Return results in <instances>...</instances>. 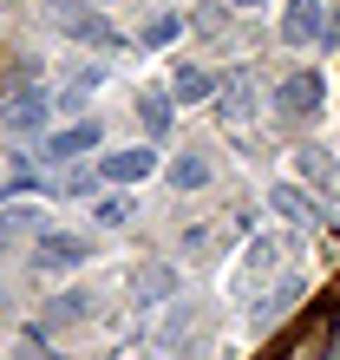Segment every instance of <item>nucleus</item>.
Wrapping results in <instances>:
<instances>
[{
    "mask_svg": "<svg viewBox=\"0 0 340 360\" xmlns=\"http://www.w3.org/2000/svg\"><path fill=\"white\" fill-rule=\"evenodd\" d=\"M327 98V79L321 72H288L282 86H275V118H314Z\"/></svg>",
    "mask_w": 340,
    "mask_h": 360,
    "instance_id": "obj_1",
    "label": "nucleus"
},
{
    "mask_svg": "<svg viewBox=\"0 0 340 360\" xmlns=\"http://www.w3.org/2000/svg\"><path fill=\"white\" fill-rule=\"evenodd\" d=\"M59 33L79 39V46H118V20H105L98 7H85V0L59 13Z\"/></svg>",
    "mask_w": 340,
    "mask_h": 360,
    "instance_id": "obj_2",
    "label": "nucleus"
},
{
    "mask_svg": "<svg viewBox=\"0 0 340 360\" xmlns=\"http://www.w3.org/2000/svg\"><path fill=\"white\" fill-rule=\"evenodd\" d=\"M151 171H157V151H151V144H124V151H112V158L98 164V177H105V184H118V190L144 184Z\"/></svg>",
    "mask_w": 340,
    "mask_h": 360,
    "instance_id": "obj_3",
    "label": "nucleus"
},
{
    "mask_svg": "<svg viewBox=\"0 0 340 360\" xmlns=\"http://www.w3.org/2000/svg\"><path fill=\"white\" fill-rule=\"evenodd\" d=\"M327 13H321V0H288V13H282V39L288 46H314V39H327Z\"/></svg>",
    "mask_w": 340,
    "mask_h": 360,
    "instance_id": "obj_4",
    "label": "nucleus"
},
{
    "mask_svg": "<svg viewBox=\"0 0 340 360\" xmlns=\"http://www.w3.org/2000/svg\"><path fill=\"white\" fill-rule=\"evenodd\" d=\"M33 262L59 275V269H85V262H92V249H85L79 236H59V229H46V236L33 243Z\"/></svg>",
    "mask_w": 340,
    "mask_h": 360,
    "instance_id": "obj_5",
    "label": "nucleus"
},
{
    "mask_svg": "<svg viewBox=\"0 0 340 360\" xmlns=\"http://www.w3.org/2000/svg\"><path fill=\"white\" fill-rule=\"evenodd\" d=\"M301 295H308V275H282V288H268L262 302L249 308V321H255V328H275L282 314H294V302H301Z\"/></svg>",
    "mask_w": 340,
    "mask_h": 360,
    "instance_id": "obj_6",
    "label": "nucleus"
},
{
    "mask_svg": "<svg viewBox=\"0 0 340 360\" xmlns=\"http://www.w3.org/2000/svg\"><path fill=\"white\" fill-rule=\"evenodd\" d=\"M46 112H53V92H20V98H7V131L13 138H39V131H46Z\"/></svg>",
    "mask_w": 340,
    "mask_h": 360,
    "instance_id": "obj_7",
    "label": "nucleus"
},
{
    "mask_svg": "<svg viewBox=\"0 0 340 360\" xmlns=\"http://www.w3.org/2000/svg\"><path fill=\"white\" fill-rule=\"evenodd\" d=\"M46 210H39V203H7V210H0V249H13V236H46Z\"/></svg>",
    "mask_w": 340,
    "mask_h": 360,
    "instance_id": "obj_8",
    "label": "nucleus"
},
{
    "mask_svg": "<svg viewBox=\"0 0 340 360\" xmlns=\"http://www.w3.org/2000/svg\"><path fill=\"white\" fill-rule=\"evenodd\" d=\"M216 112H223L229 124H249V118H255V86H249V72H236V79H223V86H216Z\"/></svg>",
    "mask_w": 340,
    "mask_h": 360,
    "instance_id": "obj_9",
    "label": "nucleus"
},
{
    "mask_svg": "<svg viewBox=\"0 0 340 360\" xmlns=\"http://www.w3.org/2000/svg\"><path fill=\"white\" fill-rule=\"evenodd\" d=\"M268 210H275V217H288V223H301V229L321 223L314 197H308V190H294V184H275V190H268Z\"/></svg>",
    "mask_w": 340,
    "mask_h": 360,
    "instance_id": "obj_10",
    "label": "nucleus"
},
{
    "mask_svg": "<svg viewBox=\"0 0 340 360\" xmlns=\"http://www.w3.org/2000/svg\"><path fill=\"white\" fill-rule=\"evenodd\" d=\"M85 151H98V124L92 118H79V124H66V131L46 138V158H59V164H66V158H85Z\"/></svg>",
    "mask_w": 340,
    "mask_h": 360,
    "instance_id": "obj_11",
    "label": "nucleus"
},
{
    "mask_svg": "<svg viewBox=\"0 0 340 360\" xmlns=\"http://www.w3.org/2000/svg\"><path fill=\"white\" fill-rule=\"evenodd\" d=\"M170 98H177V105L216 98V72H209V66H177V79H170Z\"/></svg>",
    "mask_w": 340,
    "mask_h": 360,
    "instance_id": "obj_12",
    "label": "nucleus"
},
{
    "mask_svg": "<svg viewBox=\"0 0 340 360\" xmlns=\"http://www.w3.org/2000/svg\"><path fill=\"white\" fill-rule=\"evenodd\" d=\"M209 184V158L203 151H177L170 158V190H203Z\"/></svg>",
    "mask_w": 340,
    "mask_h": 360,
    "instance_id": "obj_13",
    "label": "nucleus"
},
{
    "mask_svg": "<svg viewBox=\"0 0 340 360\" xmlns=\"http://www.w3.org/2000/svg\"><path fill=\"white\" fill-rule=\"evenodd\" d=\"M92 314H98V295L92 288H72V295H59V302L46 308V321H66L72 328V321H92Z\"/></svg>",
    "mask_w": 340,
    "mask_h": 360,
    "instance_id": "obj_14",
    "label": "nucleus"
},
{
    "mask_svg": "<svg viewBox=\"0 0 340 360\" xmlns=\"http://www.w3.org/2000/svg\"><path fill=\"white\" fill-rule=\"evenodd\" d=\"M138 112H144V124H151V131H164V124L177 118V98H170V92H144Z\"/></svg>",
    "mask_w": 340,
    "mask_h": 360,
    "instance_id": "obj_15",
    "label": "nucleus"
},
{
    "mask_svg": "<svg viewBox=\"0 0 340 360\" xmlns=\"http://www.w3.org/2000/svg\"><path fill=\"white\" fill-rule=\"evenodd\" d=\"M164 295H177V275H170V269H144L138 302H164Z\"/></svg>",
    "mask_w": 340,
    "mask_h": 360,
    "instance_id": "obj_16",
    "label": "nucleus"
},
{
    "mask_svg": "<svg viewBox=\"0 0 340 360\" xmlns=\"http://www.w3.org/2000/svg\"><path fill=\"white\" fill-rule=\"evenodd\" d=\"M92 217H98V223H112V229H118V223H131V197H124V190H118V197H98V203H92Z\"/></svg>",
    "mask_w": 340,
    "mask_h": 360,
    "instance_id": "obj_17",
    "label": "nucleus"
},
{
    "mask_svg": "<svg viewBox=\"0 0 340 360\" xmlns=\"http://www.w3.org/2000/svg\"><path fill=\"white\" fill-rule=\"evenodd\" d=\"M177 33H183V20H177V13H164V20H151V27H144V46H170Z\"/></svg>",
    "mask_w": 340,
    "mask_h": 360,
    "instance_id": "obj_18",
    "label": "nucleus"
},
{
    "mask_svg": "<svg viewBox=\"0 0 340 360\" xmlns=\"http://www.w3.org/2000/svg\"><path fill=\"white\" fill-rule=\"evenodd\" d=\"M229 7H262V0H229Z\"/></svg>",
    "mask_w": 340,
    "mask_h": 360,
    "instance_id": "obj_19",
    "label": "nucleus"
},
{
    "mask_svg": "<svg viewBox=\"0 0 340 360\" xmlns=\"http://www.w3.org/2000/svg\"><path fill=\"white\" fill-rule=\"evenodd\" d=\"M85 7H98V0H85Z\"/></svg>",
    "mask_w": 340,
    "mask_h": 360,
    "instance_id": "obj_20",
    "label": "nucleus"
}]
</instances>
